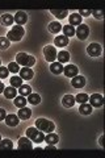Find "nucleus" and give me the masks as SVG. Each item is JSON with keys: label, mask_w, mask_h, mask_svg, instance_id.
<instances>
[{"label": "nucleus", "mask_w": 105, "mask_h": 158, "mask_svg": "<svg viewBox=\"0 0 105 158\" xmlns=\"http://www.w3.org/2000/svg\"><path fill=\"white\" fill-rule=\"evenodd\" d=\"M16 63L18 66L21 65L24 67H32L36 63V59H34V57L29 56L26 53H18L16 56Z\"/></svg>", "instance_id": "obj_1"}, {"label": "nucleus", "mask_w": 105, "mask_h": 158, "mask_svg": "<svg viewBox=\"0 0 105 158\" xmlns=\"http://www.w3.org/2000/svg\"><path fill=\"white\" fill-rule=\"evenodd\" d=\"M36 128L41 132L51 133V132H54V129H55V125H54L53 121L47 120V118H38L36 121Z\"/></svg>", "instance_id": "obj_2"}, {"label": "nucleus", "mask_w": 105, "mask_h": 158, "mask_svg": "<svg viewBox=\"0 0 105 158\" xmlns=\"http://www.w3.org/2000/svg\"><path fill=\"white\" fill-rule=\"evenodd\" d=\"M24 34H25V31H24V28L22 27H20V25H16V27H13L11 31L8 32L7 34V38L9 40V41H20L22 37H24Z\"/></svg>", "instance_id": "obj_3"}, {"label": "nucleus", "mask_w": 105, "mask_h": 158, "mask_svg": "<svg viewBox=\"0 0 105 158\" xmlns=\"http://www.w3.org/2000/svg\"><path fill=\"white\" fill-rule=\"evenodd\" d=\"M26 136L29 140H32L33 142H42L45 140V136H43V132H41L37 128H28L26 131Z\"/></svg>", "instance_id": "obj_4"}, {"label": "nucleus", "mask_w": 105, "mask_h": 158, "mask_svg": "<svg viewBox=\"0 0 105 158\" xmlns=\"http://www.w3.org/2000/svg\"><path fill=\"white\" fill-rule=\"evenodd\" d=\"M43 54H45V59L49 62H55V59H57V49L51 46V45H47V46H45L43 49Z\"/></svg>", "instance_id": "obj_5"}, {"label": "nucleus", "mask_w": 105, "mask_h": 158, "mask_svg": "<svg viewBox=\"0 0 105 158\" xmlns=\"http://www.w3.org/2000/svg\"><path fill=\"white\" fill-rule=\"evenodd\" d=\"M75 34L78 36L79 40H86L89 34V28L88 25L86 24H80V25H78V29L75 31Z\"/></svg>", "instance_id": "obj_6"}, {"label": "nucleus", "mask_w": 105, "mask_h": 158, "mask_svg": "<svg viewBox=\"0 0 105 158\" xmlns=\"http://www.w3.org/2000/svg\"><path fill=\"white\" fill-rule=\"evenodd\" d=\"M88 100L89 103H91V107H95V108H99V107H101L104 104V98L100 95V94H93V95L91 98H88Z\"/></svg>", "instance_id": "obj_7"}, {"label": "nucleus", "mask_w": 105, "mask_h": 158, "mask_svg": "<svg viewBox=\"0 0 105 158\" xmlns=\"http://www.w3.org/2000/svg\"><path fill=\"white\" fill-rule=\"evenodd\" d=\"M103 49H101V45H99V44H91L88 48H87V53L88 56L91 57H99L100 54H101Z\"/></svg>", "instance_id": "obj_8"}, {"label": "nucleus", "mask_w": 105, "mask_h": 158, "mask_svg": "<svg viewBox=\"0 0 105 158\" xmlns=\"http://www.w3.org/2000/svg\"><path fill=\"white\" fill-rule=\"evenodd\" d=\"M32 140H29L28 137H21L18 140V150H32Z\"/></svg>", "instance_id": "obj_9"}, {"label": "nucleus", "mask_w": 105, "mask_h": 158, "mask_svg": "<svg viewBox=\"0 0 105 158\" xmlns=\"http://www.w3.org/2000/svg\"><path fill=\"white\" fill-rule=\"evenodd\" d=\"M63 73H64V75H66L67 78H74V77H76L78 75V67L76 66H74V65H67L66 67H63Z\"/></svg>", "instance_id": "obj_10"}, {"label": "nucleus", "mask_w": 105, "mask_h": 158, "mask_svg": "<svg viewBox=\"0 0 105 158\" xmlns=\"http://www.w3.org/2000/svg\"><path fill=\"white\" fill-rule=\"evenodd\" d=\"M20 78L21 79H25V81H30V79L33 78L34 73L30 67H25V69H20Z\"/></svg>", "instance_id": "obj_11"}, {"label": "nucleus", "mask_w": 105, "mask_h": 158, "mask_svg": "<svg viewBox=\"0 0 105 158\" xmlns=\"http://www.w3.org/2000/svg\"><path fill=\"white\" fill-rule=\"evenodd\" d=\"M13 20L17 23V25L21 27V25H24V24L28 21V16H26V13H25V12L18 11V12L16 13V16L13 17Z\"/></svg>", "instance_id": "obj_12"}, {"label": "nucleus", "mask_w": 105, "mask_h": 158, "mask_svg": "<svg viewBox=\"0 0 105 158\" xmlns=\"http://www.w3.org/2000/svg\"><path fill=\"white\" fill-rule=\"evenodd\" d=\"M71 85L75 88H82V87H84V85H86V79H84V77H82V75H76V77H74V79L71 81Z\"/></svg>", "instance_id": "obj_13"}, {"label": "nucleus", "mask_w": 105, "mask_h": 158, "mask_svg": "<svg viewBox=\"0 0 105 158\" xmlns=\"http://www.w3.org/2000/svg\"><path fill=\"white\" fill-rule=\"evenodd\" d=\"M68 20H70V25L71 27H78L82 24V16L79 13H72L71 16L68 17Z\"/></svg>", "instance_id": "obj_14"}, {"label": "nucleus", "mask_w": 105, "mask_h": 158, "mask_svg": "<svg viewBox=\"0 0 105 158\" xmlns=\"http://www.w3.org/2000/svg\"><path fill=\"white\" fill-rule=\"evenodd\" d=\"M17 116H18V118H21V120H28V118L32 116V111L26 107H22V108H20Z\"/></svg>", "instance_id": "obj_15"}, {"label": "nucleus", "mask_w": 105, "mask_h": 158, "mask_svg": "<svg viewBox=\"0 0 105 158\" xmlns=\"http://www.w3.org/2000/svg\"><path fill=\"white\" fill-rule=\"evenodd\" d=\"M6 123H7V125H9V127H16L17 124H18V121H20V118H18V116H16V115H8V116H6Z\"/></svg>", "instance_id": "obj_16"}, {"label": "nucleus", "mask_w": 105, "mask_h": 158, "mask_svg": "<svg viewBox=\"0 0 105 158\" xmlns=\"http://www.w3.org/2000/svg\"><path fill=\"white\" fill-rule=\"evenodd\" d=\"M43 141H46L49 145H55L57 142L59 141V137H58V135H55V133H49L47 136H45V140Z\"/></svg>", "instance_id": "obj_17"}, {"label": "nucleus", "mask_w": 105, "mask_h": 158, "mask_svg": "<svg viewBox=\"0 0 105 158\" xmlns=\"http://www.w3.org/2000/svg\"><path fill=\"white\" fill-rule=\"evenodd\" d=\"M4 96H6L7 99H14L16 98V94H17V90L14 87H12V86H9V87H7V88H4Z\"/></svg>", "instance_id": "obj_18"}, {"label": "nucleus", "mask_w": 105, "mask_h": 158, "mask_svg": "<svg viewBox=\"0 0 105 158\" xmlns=\"http://www.w3.org/2000/svg\"><path fill=\"white\" fill-rule=\"evenodd\" d=\"M54 44H55V46H58V48L66 46L68 44V37H66V36H58V37H55V40H54Z\"/></svg>", "instance_id": "obj_19"}, {"label": "nucleus", "mask_w": 105, "mask_h": 158, "mask_svg": "<svg viewBox=\"0 0 105 158\" xmlns=\"http://www.w3.org/2000/svg\"><path fill=\"white\" fill-rule=\"evenodd\" d=\"M62 104H63L64 107H67V108L74 107V104H75V98H74L72 95H66V96H63Z\"/></svg>", "instance_id": "obj_20"}, {"label": "nucleus", "mask_w": 105, "mask_h": 158, "mask_svg": "<svg viewBox=\"0 0 105 158\" xmlns=\"http://www.w3.org/2000/svg\"><path fill=\"white\" fill-rule=\"evenodd\" d=\"M57 59H58L59 63H66V62H68V59H70V53L66 52V50L59 52L57 54Z\"/></svg>", "instance_id": "obj_21"}, {"label": "nucleus", "mask_w": 105, "mask_h": 158, "mask_svg": "<svg viewBox=\"0 0 105 158\" xmlns=\"http://www.w3.org/2000/svg\"><path fill=\"white\" fill-rule=\"evenodd\" d=\"M50 70H51L53 74H62L63 73V65L62 63H59V62H53L51 63V66H50Z\"/></svg>", "instance_id": "obj_22"}, {"label": "nucleus", "mask_w": 105, "mask_h": 158, "mask_svg": "<svg viewBox=\"0 0 105 158\" xmlns=\"http://www.w3.org/2000/svg\"><path fill=\"white\" fill-rule=\"evenodd\" d=\"M39 102H41V96L38 94H30V95H28V103H30V104L37 106L39 104Z\"/></svg>", "instance_id": "obj_23"}, {"label": "nucleus", "mask_w": 105, "mask_h": 158, "mask_svg": "<svg viewBox=\"0 0 105 158\" xmlns=\"http://www.w3.org/2000/svg\"><path fill=\"white\" fill-rule=\"evenodd\" d=\"M12 148H13V144H12L11 140H8V138L0 141V149L2 150H11Z\"/></svg>", "instance_id": "obj_24"}, {"label": "nucleus", "mask_w": 105, "mask_h": 158, "mask_svg": "<svg viewBox=\"0 0 105 158\" xmlns=\"http://www.w3.org/2000/svg\"><path fill=\"white\" fill-rule=\"evenodd\" d=\"M49 31L51 33H59L62 31V25L58 21H53V23H50V25H49Z\"/></svg>", "instance_id": "obj_25"}, {"label": "nucleus", "mask_w": 105, "mask_h": 158, "mask_svg": "<svg viewBox=\"0 0 105 158\" xmlns=\"http://www.w3.org/2000/svg\"><path fill=\"white\" fill-rule=\"evenodd\" d=\"M18 88H20L18 92H20V95L21 96H28V95H30L32 94V88H30L29 85H21V87H18Z\"/></svg>", "instance_id": "obj_26"}, {"label": "nucleus", "mask_w": 105, "mask_h": 158, "mask_svg": "<svg viewBox=\"0 0 105 158\" xmlns=\"http://www.w3.org/2000/svg\"><path fill=\"white\" fill-rule=\"evenodd\" d=\"M26 103H28V100L25 99V96H16L14 98V106L16 107H18V108H22V107H25L26 106Z\"/></svg>", "instance_id": "obj_27"}, {"label": "nucleus", "mask_w": 105, "mask_h": 158, "mask_svg": "<svg viewBox=\"0 0 105 158\" xmlns=\"http://www.w3.org/2000/svg\"><path fill=\"white\" fill-rule=\"evenodd\" d=\"M51 13L58 19H64L68 15V11H66V9H51Z\"/></svg>", "instance_id": "obj_28"}, {"label": "nucleus", "mask_w": 105, "mask_h": 158, "mask_svg": "<svg viewBox=\"0 0 105 158\" xmlns=\"http://www.w3.org/2000/svg\"><path fill=\"white\" fill-rule=\"evenodd\" d=\"M14 21L13 20V16H11L9 13H6V15H3L2 16V24L3 25H12V23Z\"/></svg>", "instance_id": "obj_29"}, {"label": "nucleus", "mask_w": 105, "mask_h": 158, "mask_svg": "<svg viewBox=\"0 0 105 158\" xmlns=\"http://www.w3.org/2000/svg\"><path fill=\"white\" fill-rule=\"evenodd\" d=\"M79 112H80L82 115H89V113L92 112V107L87 104V103H82L80 108H79Z\"/></svg>", "instance_id": "obj_30"}, {"label": "nucleus", "mask_w": 105, "mask_h": 158, "mask_svg": "<svg viewBox=\"0 0 105 158\" xmlns=\"http://www.w3.org/2000/svg\"><path fill=\"white\" fill-rule=\"evenodd\" d=\"M63 34L66 37H72L75 34V28L71 25H64L63 27Z\"/></svg>", "instance_id": "obj_31"}, {"label": "nucleus", "mask_w": 105, "mask_h": 158, "mask_svg": "<svg viewBox=\"0 0 105 158\" xmlns=\"http://www.w3.org/2000/svg\"><path fill=\"white\" fill-rule=\"evenodd\" d=\"M9 81H11V86L14 87V88L21 87V85H22V79L20 78V77H12Z\"/></svg>", "instance_id": "obj_32"}, {"label": "nucleus", "mask_w": 105, "mask_h": 158, "mask_svg": "<svg viewBox=\"0 0 105 158\" xmlns=\"http://www.w3.org/2000/svg\"><path fill=\"white\" fill-rule=\"evenodd\" d=\"M88 95L87 94H78L76 96H75V102H79L82 104V103H87L88 102Z\"/></svg>", "instance_id": "obj_33"}, {"label": "nucleus", "mask_w": 105, "mask_h": 158, "mask_svg": "<svg viewBox=\"0 0 105 158\" xmlns=\"http://www.w3.org/2000/svg\"><path fill=\"white\" fill-rule=\"evenodd\" d=\"M8 70L11 71V73H13V74H17L18 71H20V66L17 65L16 62H11L8 65Z\"/></svg>", "instance_id": "obj_34"}, {"label": "nucleus", "mask_w": 105, "mask_h": 158, "mask_svg": "<svg viewBox=\"0 0 105 158\" xmlns=\"http://www.w3.org/2000/svg\"><path fill=\"white\" fill-rule=\"evenodd\" d=\"M9 48V40L7 37H0V49H8Z\"/></svg>", "instance_id": "obj_35"}, {"label": "nucleus", "mask_w": 105, "mask_h": 158, "mask_svg": "<svg viewBox=\"0 0 105 158\" xmlns=\"http://www.w3.org/2000/svg\"><path fill=\"white\" fill-rule=\"evenodd\" d=\"M9 74L8 67H4V66H0V79L2 78H7Z\"/></svg>", "instance_id": "obj_36"}, {"label": "nucleus", "mask_w": 105, "mask_h": 158, "mask_svg": "<svg viewBox=\"0 0 105 158\" xmlns=\"http://www.w3.org/2000/svg\"><path fill=\"white\" fill-rule=\"evenodd\" d=\"M92 13H93V16L96 17V19H99V20H101V19L104 17V13H103V11H93Z\"/></svg>", "instance_id": "obj_37"}, {"label": "nucleus", "mask_w": 105, "mask_h": 158, "mask_svg": "<svg viewBox=\"0 0 105 158\" xmlns=\"http://www.w3.org/2000/svg\"><path fill=\"white\" fill-rule=\"evenodd\" d=\"M91 13H92V12L89 11V9H80V11H79V15H80L82 17H83V16H89Z\"/></svg>", "instance_id": "obj_38"}, {"label": "nucleus", "mask_w": 105, "mask_h": 158, "mask_svg": "<svg viewBox=\"0 0 105 158\" xmlns=\"http://www.w3.org/2000/svg\"><path fill=\"white\" fill-rule=\"evenodd\" d=\"M43 150H45V152H55L57 148H55V145H49V144H47V146Z\"/></svg>", "instance_id": "obj_39"}, {"label": "nucleus", "mask_w": 105, "mask_h": 158, "mask_svg": "<svg viewBox=\"0 0 105 158\" xmlns=\"http://www.w3.org/2000/svg\"><path fill=\"white\" fill-rule=\"evenodd\" d=\"M6 111H4L3 110V108H0V121H2V120H4V118H6Z\"/></svg>", "instance_id": "obj_40"}, {"label": "nucleus", "mask_w": 105, "mask_h": 158, "mask_svg": "<svg viewBox=\"0 0 105 158\" xmlns=\"http://www.w3.org/2000/svg\"><path fill=\"white\" fill-rule=\"evenodd\" d=\"M3 91H4V85L2 83V81H0V94H2Z\"/></svg>", "instance_id": "obj_41"}, {"label": "nucleus", "mask_w": 105, "mask_h": 158, "mask_svg": "<svg viewBox=\"0 0 105 158\" xmlns=\"http://www.w3.org/2000/svg\"><path fill=\"white\" fill-rule=\"evenodd\" d=\"M34 152H42V148H34Z\"/></svg>", "instance_id": "obj_42"}, {"label": "nucleus", "mask_w": 105, "mask_h": 158, "mask_svg": "<svg viewBox=\"0 0 105 158\" xmlns=\"http://www.w3.org/2000/svg\"><path fill=\"white\" fill-rule=\"evenodd\" d=\"M0 141H2V137H0Z\"/></svg>", "instance_id": "obj_43"}]
</instances>
